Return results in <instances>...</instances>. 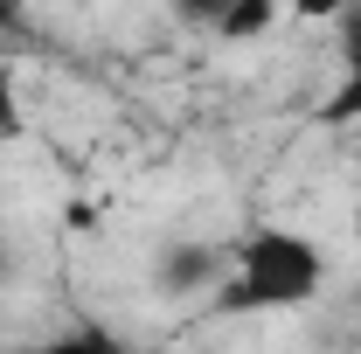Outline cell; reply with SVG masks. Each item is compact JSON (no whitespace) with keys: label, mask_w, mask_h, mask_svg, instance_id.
Instances as JSON below:
<instances>
[{"label":"cell","mask_w":361,"mask_h":354,"mask_svg":"<svg viewBox=\"0 0 361 354\" xmlns=\"http://www.w3.org/2000/svg\"><path fill=\"white\" fill-rule=\"evenodd\" d=\"M223 7H229V0H167V14H174V21H188V28H209V35H216Z\"/></svg>","instance_id":"6"},{"label":"cell","mask_w":361,"mask_h":354,"mask_svg":"<svg viewBox=\"0 0 361 354\" xmlns=\"http://www.w3.org/2000/svg\"><path fill=\"white\" fill-rule=\"evenodd\" d=\"M334 28H341V84H334V97L319 104V118H326V126L361 118V0L334 21Z\"/></svg>","instance_id":"3"},{"label":"cell","mask_w":361,"mask_h":354,"mask_svg":"<svg viewBox=\"0 0 361 354\" xmlns=\"http://www.w3.org/2000/svg\"><path fill=\"white\" fill-rule=\"evenodd\" d=\"M0 21H14V0H0Z\"/></svg>","instance_id":"8"},{"label":"cell","mask_w":361,"mask_h":354,"mask_svg":"<svg viewBox=\"0 0 361 354\" xmlns=\"http://www.w3.org/2000/svg\"><path fill=\"white\" fill-rule=\"evenodd\" d=\"M21 133H28V104H21V77H14V63L0 56V146H14Z\"/></svg>","instance_id":"5"},{"label":"cell","mask_w":361,"mask_h":354,"mask_svg":"<svg viewBox=\"0 0 361 354\" xmlns=\"http://www.w3.org/2000/svg\"><path fill=\"white\" fill-rule=\"evenodd\" d=\"M223 271H229L223 243L167 236V243H153V257H146V285H153V299H209Z\"/></svg>","instance_id":"2"},{"label":"cell","mask_w":361,"mask_h":354,"mask_svg":"<svg viewBox=\"0 0 361 354\" xmlns=\"http://www.w3.org/2000/svg\"><path fill=\"white\" fill-rule=\"evenodd\" d=\"M0 278H7V243H0Z\"/></svg>","instance_id":"9"},{"label":"cell","mask_w":361,"mask_h":354,"mask_svg":"<svg viewBox=\"0 0 361 354\" xmlns=\"http://www.w3.org/2000/svg\"><path fill=\"white\" fill-rule=\"evenodd\" d=\"M348 7H355V0H285V14H292V21H341Z\"/></svg>","instance_id":"7"},{"label":"cell","mask_w":361,"mask_h":354,"mask_svg":"<svg viewBox=\"0 0 361 354\" xmlns=\"http://www.w3.org/2000/svg\"><path fill=\"white\" fill-rule=\"evenodd\" d=\"M326 292V250L292 222H257L236 236L229 271L216 278V312H299Z\"/></svg>","instance_id":"1"},{"label":"cell","mask_w":361,"mask_h":354,"mask_svg":"<svg viewBox=\"0 0 361 354\" xmlns=\"http://www.w3.org/2000/svg\"><path fill=\"white\" fill-rule=\"evenodd\" d=\"M278 21H285V0H229L223 21H216V35H223V42H264Z\"/></svg>","instance_id":"4"}]
</instances>
